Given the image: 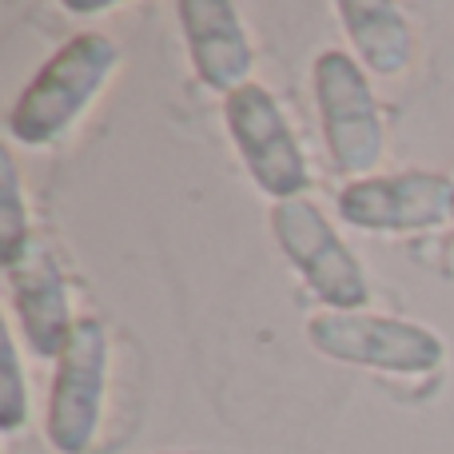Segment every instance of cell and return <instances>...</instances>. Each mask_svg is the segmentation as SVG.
I'll return each mask as SVG.
<instances>
[{
  "mask_svg": "<svg viewBox=\"0 0 454 454\" xmlns=\"http://www.w3.org/2000/svg\"><path fill=\"white\" fill-rule=\"evenodd\" d=\"M315 100H319L327 152L343 176H363L383 156V120L363 68L339 48L315 60Z\"/></svg>",
  "mask_w": 454,
  "mask_h": 454,
  "instance_id": "3957f363",
  "label": "cell"
},
{
  "mask_svg": "<svg viewBox=\"0 0 454 454\" xmlns=\"http://www.w3.org/2000/svg\"><path fill=\"white\" fill-rule=\"evenodd\" d=\"M184 36L192 48V64H196L200 80L215 92L231 96L235 88L251 84V44L243 32L235 4L227 0H184Z\"/></svg>",
  "mask_w": 454,
  "mask_h": 454,
  "instance_id": "9c48e42d",
  "label": "cell"
},
{
  "mask_svg": "<svg viewBox=\"0 0 454 454\" xmlns=\"http://www.w3.org/2000/svg\"><path fill=\"white\" fill-rule=\"evenodd\" d=\"M24 212H20V184L12 172V156H4V259L24 243Z\"/></svg>",
  "mask_w": 454,
  "mask_h": 454,
  "instance_id": "8fae6325",
  "label": "cell"
},
{
  "mask_svg": "<svg viewBox=\"0 0 454 454\" xmlns=\"http://www.w3.org/2000/svg\"><path fill=\"white\" fill-rule=\"evenodd\" d=\"M227 132H231L235 148H239L247 172L255 184L279 200H299L307 188V160L299 152L295 136L287 128V116L275 104V96L263 84H243L227 96Z\"/></svg>",
  "mask_w": 454,
  "mask_h": 454,
  "instance_id": "5b68a950",
  "label": "cell"
},
{
  "mask_svg": "<svg viewBox=\"0 0 454 454\" xmlns=\"http://www.w3.org/2000/svg\"><path fill=\"white\" fill-rule=\"evenodd\" d=\"M311 343L331 359L391 371V375H427V371H439L447 359V347L434 331L359 311H331L311 319Z\"/></svg>",
  "mask_w": 454,
  "mask_h": 454,
  "instance_id": "7a4b0ae2",
  "label": "cell"
},
{
  "mask_svg": "<svg viewBox=\"0 0 454 454\" xmlns=\"http://www.w3.org/2000/svg\"><path fill=\"white\" fill-rule=\"evenodd\" d=\"M104 375H108V343L96 319H76L60 351V367L48 399V439L64 454L92 450L104 407Z\"/></svg>",
  "mask_w": 454,
  "mask_h": 454,
  "instance_id": "8992f818",
  "label": "cell"
},
{
  "mask_svg": "<svg viewBox=\"0 0 454 454\" xmlns=\"http://www.w3.org/2000/svg\"><path fill=\"white\" fill-rule=\"evenodd\" d=\"M339 212L367 231H415L454 215V184L431 172L367 176L339 192Z\"/></svg>",
  "mask_w": 454,
  "mask_h": 454,
  "instance_id": "52a82bcc",
  "label": "cell"
},
{
  "mask_svg": "<svg viewBox=\"0 0 454 454\" xmlns=\"http://www.w3.org/2000/svg\"><path fill=\"white\" fill-rule=\"evenodd\" d=\"M4 379H8V395H4V427L16 431L24 415V391H20V367H16V343H4Z\"/></svg>",
  "mask_w": 454,
  "mask_h": 454,
  "instance_id": "7c38bea8",
  "label": "cell"
},
{
  "mask_svg": "<svg viewBox=\"0 0 454 454\" xmlns=\"http://www.w3.org/2000/svg\"><path fill=\"white\" fill-rule=\"evenodd\" d=\"M4 267H8L12 315L20 319L32 351L60 355L76 323L68 319V283H64L56 259L28 235V239L20 243V251H12V255L4 259Z\"/></svg>",
  "mask_w": 454,
  "mask_h": 454,
  "instance_id": "ba28073f",
  "label": "cell"
},
{
  "mask_svg": "<svg viewBox=\"0 0 454 454\" xmlns=\"http://www.w3.org/2000/svg\"><path fill=\"white\" fill-rule=\"evenodd\" d=\"M343 12V28L351 36L359 60L367 64L379 76H399V72L411 68L415 60V36H411L407 20L395 4H363V0H351V4H339Z\"/></svg>",
  "mask_w": 454,
  "mask_h": 454,
  "instance_id": "30bf717a",
  "label": "cell"
},
{
  "mask_svg": "<svg viewBox=\"0 0 454 454\" xmlns=\"http://www.w3.org/2000/svg\"><path fill=\"white\" fill-rule=\"evenodd\" d=\"M116 64L120 52L108 36H100V32L72 36L24 88V96L8 116V136L28 144V148H52L84 116L88 104L104 92Z\"/></svg>",
  "mask_w": 454,
  "mask_h": 454,
  "instance_id": "6da1fadb",
  "label": "cell"
},
{
  "mask_svg": "<svg viewBox=\"0 0 454 454\" xmlns=\"http://www.w3.org/2000/svg\"><path fill=\"white\" fill-rule=\"evenodd\" d=\"M271 227L279 235L287 259L307 279V287L335 311H359L367 307L371 287L359 259L347 251V243L331 231L319 207L307 200H279L271 207Z\"/></svg>",
  "mask_w": 454,
  "mask_h": 454,
  "instance_id": "277c9868",
  "label": "cell"
}]
</instances>
